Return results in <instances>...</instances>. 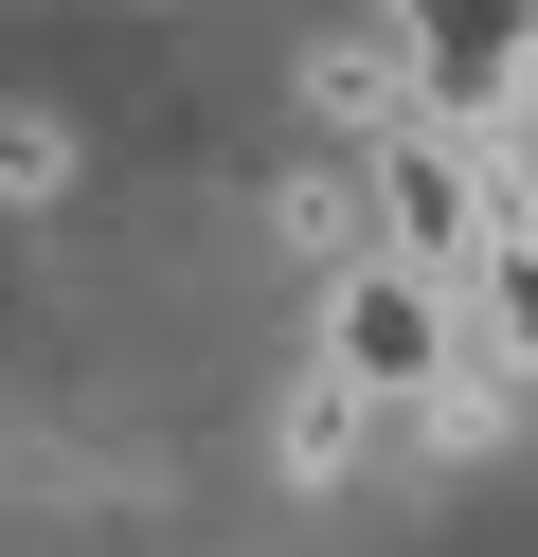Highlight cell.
I'll return each mask as SVG.
<instances>
[{
    "label": "cell",
    "instance_id": "cell-1",
    "mask_svg": "<svg viewBox=\"0 0 538 557\" xmlns=\"http://www.w3.org/2000/svg\"><path fill=\"white\" fill-rule=\"evenodd\" d=\"M323 377H341L359 413H430L466 377V324H449V288H413V270H377L359 252L341 288H323Z\"/></svg>",
    "mask_w": 538,
    "mask_h": 557
},
{
    "label": "cell",
    "instance_id": "cell-2",
    "mask_svg": "<svg viewBox=\"0 0 538 557\" xmlns=\"http://www.w3.org/2000/svg\"><path fill=\"white\" fill-rule=\"evenodd\" d=\"M449 324H466V377H502V396L538 377V216H502V234H485V270L449 288Z\"/></svg>",
    "mask_w": 538,
    "mask_h": 557
},
{
    "label": "cell",
    "instance_id": "cell-3",
    "mask_svg": "<svg viewBox=\"0 0 538 557\" xmlns=\"http://www.w3.org/2000/svg\"><path fill=\"white\" fill-rule=\"evenodd\" d=\"M305 126H341V145L377 162L395 126H430V90H413V54H395V37H305Z\"/></svg>",
    "mask_w": 538,
    "mask_h": 557
},
{
    "label": "cell",
    "instance_id": "cell-4",
    "mask_svg": "<svg viewBox=\"0 0 538 557\" xmlns=\"http://www.w3.org/2000/svg\"><path fill=\"white\" fill-rule=\"evenodd\" d=\"M270 234H287V252H305V270H323V288H341V270H359V252H377V216H359V162H305V181H287V198H270Z\"/></svg>",
    "mask_w": 538,
    "mask_h": 557
},
{
    "label": "cell",
    "instance_id": "cell-5",
    "mask_svg": "<svg viewBox=\"0 0 538 557\" xmlns=\"http://www.w3.org/2000/svg\"><path fill=\"white\" fill-rule=\"evenodd\" d=\"M270 449H287V485H341V468H359V449H377V413H359V396H341V377H323V360H305V377H287V413H270Z\"/></svg>",
    "mask_w": 538,
    "mask_h": 557
},
{
    "label": "cell",
    "instance_id": "cell-6",
    "mask_svg": "<svg viewBox=\"0 0 538 557\" xmlns=\"http://www.w3.org/2000/svg\"><path fill=\"white\" fill-rule=\"evenodd\" d=\"M72 109H0V216H36V198H72Z\"/></svg>",
    "mask_w": 538,
    "mask_h": 557
},
{
    "label": "cell",
    "instance_id": "cell-7",
    "mask_svg": "<svg viewBox=\"0 0 538 557\" xmlns=\"http://www.w3.org/2000/svg\"><path fill=\"white\" fill-rule=\"evenodd\" d=\"M413 432H430V449H485V432H502V377H449V396H430Z\"/></svg>",
    "mask_w": 538,
    "mask_h": 557
},
{
    "label": "cell",
    "instance_id": "cell-8",
    "mask_svg": "<svg viewBox=\"0 0 538 557\" xmlns=\"http://www.w3.org/2000/svg\"><path fill=\"white\" fill-rule=\"evenodd\" d=\"M502 109H521V145H538V18H521V54H502Z\"/></svg>",
    "mask_w": 538,
    "mask_h": 557
}]
</instances>
